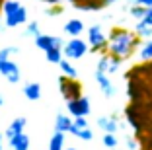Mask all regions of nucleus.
I'll return each mask as SVG.
<instances>
[{"label": "nucleus", "instance_id": "obj_11", "mask_svg": "<svg viewBox=\"0 0 152 150\" xmlns=\"http://www.w3.org/2000/svg\"><path fill=\"white\" fill-rule=\"evenodd\" d=\"M63 31L66 33V35H70V37H78V35L84 33V22L72 18V20H68V22L63 26Z\"/></svg>", "mask_w": 152, "mask_h": 150}, {"label": "nucleus", "instance_id": "obj_23", "mask_svg": "<svg viewBox=\"0 0 152 150\" xmlns=\"http://www.w3.org/2000/svg\"><path fill=\"white\" fill-rule=\"evenodd\" d=\"M146 10H148V8H144V6L137 4V2H133V4H129L127 12H129L134 20H142V18H144V14H146Z\"/></svg>", "mask_w": 152, "mask_h": 150}, {"label": "nucleus", "instance_id": "obj_33", "mask_svg": "<svg viewBox=\"0 0 152 150\" xmlns=\"http://www.w3.org/2000/svg\"><path fill=\"white\" fill-rule=\"evenodd\" d=\"M68 2H70V4L74 6V4H80V2H86V0H68Z\"/></svg>", "mask_w": 152, "mask_h": 150}, {"label": "nucleus", "instance_id": "obj_22", "mask_svg": "<svg viewBox=\"0 0 152 150\" xmlns=\"http://www.w3.org/2000/svg\"><path fill=\"white\" fill-rule=\"evenodd\" d=\"M45 59H47V62H51V64H58V61L63 59V49L53 47V49H49V51H45Z\"/></svg>", "mask_w": 152, "mask_h": 150}, {"label": "nucleus", "instance_id": "obj_20", "mask_svg": "<svg viewBox=\"0 0 152 150\" xmlns=\"http://www.w3.org/2000/svg\"><path fill=\"white\" fill-rule=\"evenodd\" d=\"M134 31L140 35V39H150L152 37V26H148V23H144L142 20H139L137 22V26H134Z\"/></svg>", "mask_w": 152, "mask_h": 150}, {"label": "nucleus", "instance_id": "obj_24", "mask_svg": "<svg viewBox=\"0 0 152 150\" xmlns=\"http://www.w3.org/2000/svg\"><path fill=\"white\" fill-rule=\"evenodd\" d=\"M39 33H41V26H39L37 20H31V22L26 23V37H33L35 39Z\"/></svg>", "mask_w": 152, "mask_h": 150}, {"label": "nucleus", "instance_id": "obj_10", "mask_svg": "<svg viewBox=\"0 0 152 150\" xmlns=\"http://www.w3.org/2000/svg\"><path fill=\"white\" fill-rule=\"evenodd\" d=\"M119 119H121V115L117 111L113 115H103V117L98 119V127L103 132H117L119 131Z\"/></svg>", "mask_w": 152, "mask_h": 150}, {"label": "nucleus", "instance_id": "obj_32", "mask_svg": "<svg viewBox=\"0 0 152 150\" xmlns=\"http://www.w3.org/2000/svg\"><path fill=\"white\" fill-rule=\"evenodd\" d=\"M137 4H140V6H144V8H152V0H134Z\"/></svg>", "mask_w": 152, "mask_h": 150}, {"label": "nucleus", "instance_id": "obj_8", "mask_svg": "<svg viewBox=\"0 0 152 150\" xmlns=\"http://www.w3.org/2000/svg\"><path fill=\"white\" fill-rule=\"evenodd\" d=\"M35 45L41 49V51H49V49L53 47H58L63 49L64 45V39L58 35H49V33H39V35L35 37Z\"/></svg>", "mask_w": 152, "mask_h": 150}, {"label": "nucleus", "instance_id": "obj_38", "mask_svg": "<svg viewBox=\"0 0 152 150\" xmlns=\"http://www.w3.org/2000/svg\"><path fill=\"white\" fill-rule=\"evenodd\" d=\"M127 2H129V4H133V2H134V0H127Z\"/></svg>", "mask_w": 152, "mask_h": 150}, {"label": "nucleus", "instance_id": "obj_4", "mask_svg": "<svg viewBox=\"0 0 152 150\" xmlns=\"http://www.w3.org/2000/svg\"><path fill=\"white\" fill-rule=\"evenodd\" d=\"M58 92L64 97V102H68V100L82 96V84L78 82V78H70V76L61 74L58 76Z\"/></svg>", "mask_w": 152, "mask_h": 150}, {"label": "nucleus", "instance_id": "obj_19", "mask_svg": "<svg viewBox=\"0 0 152 150\" xmlns=\"http://www.w3.org/2000/svg\"><path fill=\"white\" fill-rule=\"evenodd\" d=\"M47 150H64V132L55 131L53 137H51V140H49Z\"/></svg>", "mask_w": 152, "mask_h": 150}, {"label": "nucleus", "instance_id": "obj_7", "mask_svg": "<svg viewBox=\"0 0 152 150\" xmlns=\"http://www.w3.org/2000/svg\"><path fill=\"white\" fill-rule=\"evenodd\" d=\"M0 74L4 76L8 80L10 84H18L20 80H22V72H20V66L16 64L14 61L6 59V61L0 62Z\"/></svg>", "mask_w": 152, "mask_h": 150}, {"label": "nucleus", "instance_id": "obj_25", "mask_svg": "<svg viewBox=\"0 0 152 150\" xmlns=\"http://www.w3.org/2000/svg\"><path fill=\"white\" fill-rule=\"evenodd\" d=\"M103 146L109 150H115L117 148V137H115V132H103Z\"/></svg>", "mask_w": 152, "mask_h": 150}, {"label": "nucleus", "instance_id": "obj_9", "mask_svg": "<svg viewBox=\"0 0 152 150\" xmlns=\"http://www.w3.org/2000/svg\"><path fill=\"white\" fill-rule=\"evenodd\" d=\"M96 82H98V86H99V90H102V94L107 97V100L115 96V86H113V82L109 80V74H107V72H99V70H96Z\"/></svg>", "mask_w": 152, "mask_h": 150}, {"label": "nucleus", "instance_id": "obj_3", "mask_svg": "<svg viewBox=\"0 0 152 150\" xmlns=\"http://www.w3.org/2000/svg\"><path fill=\"white\" fill-rule=\"evenodd\" d=\"M86 53H90L88 41L80 39V37H70L63 45V57L70 59V61H80Z\"/></svg>", "mask_w": 152, "mask_h": 150}, {"label": "nucleus", "instance_id": "obj_31", "mask_svg": "<svg viewBox=\"0 0 152 150\" xmlns=\"http://www.w3.org/2000/svg\"><path fill=\"white\" fill-rule=\"evenodd\" d=\"M144 23H148V26H152V8L146 10V14H144V18H142Z\"/></svg>", "mask_w": 152, "mask_h": 150}, {"label": "nucleus", "instance_id": "obj_36", "mask_svg": "<svg viewBox=\"0 0 152 150\" xmlns=\"http://www.w3.org/2000/svg\"><path fill=\"white\" fill-rule=\"evenodd\" d=\"M4 105V96H2V94H0V107Z\"/></svg>", "mask_w": 152, "mask_h": 150}, {"label": "nucleus", "instance_id": "obj_17", "mask_svg": "<svg viewBox=\"0 0 152 150\" xmlns=\"http://www.w3.org/2000/svg\"><path fill=\"white\" fill-rule=\"evenodd\" d=\"M68 132L74 135L76 138H80V140H92V138H94V132H92L90 127H76V125H72Z\"/></svg>", "mask_w": 152, "mask_h": 150}, {"label": "nucleus", "instance_id": "obj_15", "mask_svg": "<svg viewBox=\"0 0 152 150\" xmlns=\"http://www.w3.org/2000/svg\"><path fill=\"white\" fill-rule=\"evenodd\" d=\"M105 0H86L80 4H74L76 10H82V12H99V10L105 8Z\"/></svg>", "mask_w": 152, "mask_h": 150}, {"label": "nucleus", "instance_id": "obj_12", "mask_svg": "<svg viewBox=\"0 0 152 150\" xmlns=\"http://www.w3.org/2000/svg\"><path fill=\"white\" fill-rule=\"evenodd\" d=\"M8 144L12 150H29V146H31V140H29V137H27L26 132H20V135H16V137L8 138Z\"/></svg>", "mask_w": 152, "mask_h": 150}, {"label": "nucleus", "instance_id": "obj_34", "mask_svg": "<svg viewBox=\"0 0 152 150\" xmlns=\"http://www.w3.org/2000/svg\"><path fill=\"white\" fill-rule=\"evenodd\" d=\"M2 140H4V135H2V132H0V150L4 148V144H2Z\"/></svg>", "mask_w": 152, "mask_h": 150}, {"label": "nucleus", "instance_id": "obj_13", "mask_svg": "<svg viewBox=\"0 0 152 150\" xmlns=\"http://www.w3.org/2000/svg\"><path fill=\"white\" fill-rule=\"evenodd\" d=\"M26 125H27V119H26V117H16V119L8 125V129H6V132H4V137L12 138V137H16V135H20V132H23Z\"/></svg>", "mask_w": 152, "mask_h": 150}, {"label": "nucleus", "instance_id": "obj_30", "mask_svg": "<svg viewBox=\"0 0 152 150\" xmlns=\"http://www.w3.org/2000/svg\"><path fill=\"white\" fill-rule=\"evenodd\" d=\"M72 125H76V127H88V119L86 117H72Z\"/></svg>", "mask_w": 152, "mask_h": 150}, {"label": "nucleus", "instance_id": "obj_5", "mask_svg": "<svg viewBox=\"0 0 152 150\" xmlns=\"http://www.w3.org/2000/svg\"><path fill=\"white\" fill-rule=\"evenodd\" d=\"M88 47L92 53H105L107 49V35L103 33L102 26H90L88 27Z\"/></svg>", "mask_w": 152, "mask_h": 150}, {"label": "nucleus", "instance_id": "obj_21", "mask_svg": "<svg viewBox=\"0 0 152 150\" xmlns=\"http://www.w3.org/2000/svg\"><path fill=\"white\" fill-rule=\"evenodd\" d=\"M139 59L140 61H152V37L146 41V43H142L140 45V49H139Z\"/></svg>", "mask_w": 152, "mask_h": 150}, {"label": "nucleus", "instance_id": "obj_14", "mask_svg": "<svg viewBox=\"0 0 152 150\" xmlns=\"http://www.w3.org/2000/svg\"><path fill=\"white\" fill-rule=\"evenodd\" d=\"M23 96H26L29 102L41 100V84L39 82H26V84H23Z\"/></svg>", "mask_w": 152, "mask_h": 150}, {"label": "nucleus", "instance_id": "obj_28", "mask_svg": "<svg viewBox=\"0 0 152 150\" xmlns=\"http://www.w3.org/2000/svg\"><path fill=\"white\" fill-rule=\"evenodd\" d=\"M51 6H53V8H49L45 12L47 16H58V14H63V6L61 4H51Z\"/></svg>", "mask_w": 152, "mask_h": 150}, {"label": "nucleus", "instance_id": "obj_29", "mask_svg": "<svg viewBox=\"0 0 152 150\" xmlns=\"http://www.w3.org/2000/svg\"><path fill=\"white\" fill-rule=\"evenodd\" d=\"M127 150H140L139 140H137V138H133V137H129V138H127Z\"/></svg>", "mask_w": 152, "mask_h": 150}, {"label": "nucleus", "instance_id": "obj_2", "mask_svg": "<svg viewBox=\"0 0 152 150\" xmlns=\"http://www.w3.org/2000/svg\"><path fill=\"white\" fill-rule=\"evenodd\" d=\"M0 12L4 14V26L6 27H20L27 23V8L20 0H4L0 6Z\"/></svg>", "mask_w": 152, "mask_h": 150}, {"label": "nucleus", "instance_id": "obj_27", "mask_svg": "<svg viewBox=\"0 0 152 150\" xmlns=\"http://www.w3.org/2000/svg\"><path fill=\"white\" fill-rule=\"evenodd\" d=\"M107 66H109V53H103L98 61V66H96V70L99 72H107Z\"/></svg>", "mask_w": 152, "mask_h": 150}, {"label": "nucleus", "instance_id": "obj_6", "mask_svg": "<svg viewBox=\"0 0 152 150\" xmlns=\"http://www.w3.org/2000/svg\"><path fill=\"white\" fill-rule=\"evenodd\" d=\"M66 107H68V113L72 115V117H88L90 111H92V103H90V100L82 94V96L74 97V100H68L66 102Z\"/></svg>", "mask_w": 152, "mask_h": 150}, {"label": "nucleus", "instance_id": "obj_18", "mask_svg": "<svg viewBox=\"0 0 152 150\" xmlns=\"http://www.w3.org/2000/svg\"><path fill=\"white\" fill-rule=\"evenodd\" d=\"M58 66H61V72H63L64 76H70V78H78V70H76V66L70 62V59L63 57L61 61H58Z\"/></svg>", "mask_w": 152, "mask_h": 150}, {"label": "nucleus", "instance_id": "obj_26", "mask_svg": "<svg viewBox=\"0 0 152 150\" xmlns=\"http://www.w3.org/2000/svg\"><path fill=\"white\" fill-rule=\"evenodd\" d=\"M18 53H20L18 47H4V49H0V62L6 61V59H10L12 55H18Z\"/></svg>", "mask_w": 152, "mask_h": 150}, {"label": "nucleus", "instance_id": "obj_16", "mask_svg": "<svg viewBox=\"0 0 152 150\" xmlns=\"http://www.w3.org/2000/svg\"><path fill=\"white\" fill-rule=\"evenodd\" d=\"M70 127H72V117H68V115H64V113H58L57 117H55V131L68 132Z\"/></svg>", "mask_w": 152, "mask_h": 150}, {"label": "nucleus", "instance_id": "obj_37", "mask_svg": "<svg viewBox=\"0 0 152 150\" xmlns=\"http://www.w3.org/2000/svg\"><path fill=\"white\" fill-rule=\"evenodd\" d=\"M64 150H76V148H74V146H70V148H64Z\"/></svg>", "mask_w": 152, "mask_h": 150}, {"label": "nucleus", "instance_id": "obj_1", "mask_svg": "<svg viewBox=\"0 0 152 150\" xmlns=\"http://www.w3.org/2000/svg\"><path fill=\"white\" fill-rule=\"evenodd\" d=\"M139 47H140V35L137 31H129V29H123V27H113L107 35V49H105V53L125 61V59L133 57Z\"/></svg>", "mask_w": 152, "mask_h": 150}, {"label": "nucleus", "instance_id": "obj_35", "mask_svg": "<svg viewBox=\"0 0 152 150\" xmlns=\"http://www.w3.org/2000/svg\"><path fill=\"white\" fill-rule=\"evenodd\" d=\"M115 2H119V0H105V4H107V6H111V4H115Z\"/></svg>", "mask_w": 152, "mask_h": 150}]
</instances>
